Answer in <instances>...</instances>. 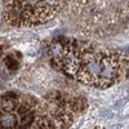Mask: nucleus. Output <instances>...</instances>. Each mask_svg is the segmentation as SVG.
I'll return each instance as SVG.
<instances>
[{
    "label": "nucleus",
    "mask_w": 129,
    "mask_h": 129,
    "mask_svg": "<svg viewBox=\"0 0 129 129\" xmlns=\"http://www.w3.org/2000/svg\"><path fill=\"white\" fill-rule=\"evenodd\" d=\"M61 0H8L5 19L10 25H36L54 16Z\"/></svg>",
    "instance_id": "f257e3e1"
},
{
    "label": "nucleus",
    "mask_w": 129,
    "mask_h": 129,
    "mask_svg": "<svg viewBox=\"0 0 129 129\" xmlns=\"http://www.w3.org/2000/svg\"><path fill=\"white\" fill-rule=\"evenodd\" d=\"M125 62H128V58L117 52H102L98 87L106 88L115 84L125 69Z\"/></svg>",
    "instance_id": "f03ea898"
},
{
    "label": "nucleus",
    "mask_w": 129,
    "mask_h": 129,
    "mask_svg": "<svg viewBox=\"0 0 129 129\" xmlns=\"http://www.w3.org/2000/svg\"><path fill=\"white\" fill-rule=\"evenodd\" d=\"M83 54L84 52L80 50L76 45H64L61 54L56 59H52L53 66L56 64L57 69H61L66 74L75 75L83 59Z\"/></svg>",
    "instance_id": "7ed1b4c3"
},
{
    "label": "nucleus",
    "mask_w": 129,
    "mask_h": 129,
    "mask_svg": "<svg viewBox=\"0 0 129 129\" xmlns=\"http://www.w3.org/2000/svg\"><path fill=\"white\" fill-rule=\"evenodd\" d=\"M35 116H36V112L30 106H27V105L19 106V116H17L18 117V125L22 128L31 126L35 120Z\"/></svg>",
    "instance_id": "20e7f679"
},
{
    "label": "nucleus",
    "mask_w": 129,
    "mask_h": 129,
    "mask_svg": "<svg viewBox=\"0 0 129 129\" xmlns=\"http://www.w3.org/2000/svg\"><path fill=\"white\" fill-rule=\"evenodd\" d=\"M18 117L13 111L0 110V128H17Z\"/></svg>",
    "instance_id": "39448f33"
},
{
    "label": "nucleus",
    "mask_w": 129,
    "mask_h": 129,
    "mask_svg": "<svg viewBox=\"0 0 129 129\" xmlns=\"http://www.w3.org/2000/svg\"><path fill=\"white\" fill-rule=\"evenodd\" d=\"M18 107V97L13 93H7L0 98V110L14 111Z\"/></svg>",
    "instance_id": "423d86ee"
},
{
    "label": "nucleus",
    "mask_w": 129,
    "mask_h": 129,
    "mask_svg": "<svg viewBox=\"0 0 129 129\" xmlns=\"http://www.w3.org/2000/svg\"><path fill=\"white\" fill-rule=\"evenodd\" d=\"M64 45H66V44H64L63 41H59V40L52 41V44L49 45V54H50L52 59H56L61 54V52L63 50Z\"/></svg>",
    "instance_id": "0eeeda50"
},
{
    "label": "nucleus",
    "mask_w": 129,
    "mask_h": 129,
    "mask_svg": "<svg viewBox=\"0 0 129 129\" xmlns=\"http://www.w3.org/2000/svg\"><path fill=\"white\" fill-rule=\"evenodd\" d=\"M4 67L8 70V71H16L18 69V61L16 59L14 56H7L4 58Z\"/></svg>",
    "instance_id": "6e6552de"
},
{
    "label": "nucleus",
    "mask_w": 129,
    "mask_h": 129,
    "mask_svg": "<svg viewBox=\"0 0 129 129\" xmlns=\"http://www.w3.org/2000/svg\"><path fill=\"white\" fill-rule=\"evenodd\" d=\"M0 54H2V48H0Z\"/></svg>",
    "instance_id": "1a4fd4ad"
}]
</instances>
